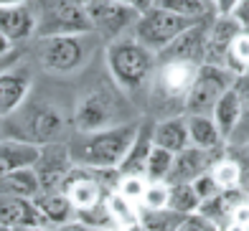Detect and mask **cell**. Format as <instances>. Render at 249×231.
I'll return each instance as SVG.
<instances>
[{"mask_svg":"<svg viewBox=\"0 0 249 231\" xmlns=\"http://www.w3.org/2000/svg\"><path fill=\"white\" fill-rule=\"evenodd\" d=\"M138 122L132 124H117L99 132H76L71 137L69 155L74 168L84 170H120L124 155L135 142L138 135Z\"/></svg>","mask_w":249,"mask_h":231,"instance_id":"obj_1","label":"cell"},{"mask_svg":"<svg viewBox=\"0 0 249 231\" xmlns=\"http://www.w3.org/2000/svg\"><path fill=\"white\" fill-rule=\"evenodd\" d=\"M107 66L117 87L127 91H138L153 76L155 53L140 46L135 38L132 41L117 38L107 46Z\"/></svg>","mask_w":249,"mask_h":231,"instance_id":"obj_2","label":"cell"},{"mask_svg":"<svg viewBox=\"0 0 249 231\" xmlns=\"http://www.w3.org/2000/svg\"><path fill=\"white\" fill-rule=\"evenodd\" d=\"M36 36H87L92 33L87 8L76 0H36Z\"/></svg>","mask_w":249,"mask_h":231,"instance_id":"obj_3","label":"cell"},{"mask_svg":"<svg viewBox=\"0 0 249 231\" xmlns=\"http://www.w3.org/2000/svg\"><path fill=\"white\" fill-rule=\"evenodd\" d=\"M196 23L198 20L168 13V10H163V8H150L148 13H142L138 18L132 33H135V41H138L140 46H145L148 51H153L158 56L165 46H171L186 28L196 26Z\"/></svg>","mask_w":249,"mask_h":231,"instance_id":"obj_4","label":"cell"},{"mask_svg":"<svg viewBox=\"0 0 249 231\" xmlns=\"http://www.w3.org/2000/svg\"><path fill=\"white\" fill-rule=\"evenodd\" d=\"M236 76L229 71L226 66H209V64H201L198 66V74H196V82L191 87L188 97H186V114H206L211 117L216 102L234 87Z\"/></svg>","mask_w":249,"mask_h":231,"instance_id":"obj_5","label":"cell"},{"mask_svg":"<svg viewBox=\"0 0 249 231\" xmlns=\"http://www.w3.org/2000/svg\"><path fill=\"white\" fill-rule=\"evenodd\" d=\"M76 132H99L107 127H117V102L107 89H92L79 97L74 109Z\"/></svg>","mask_w":249,"mask_h":231,"instance_id":"obj_6","label":"cell"},{"mask_svg":"<svg viewBox=\"0 0 249 231\" xmlns=\"http://www.w3.org/2000/svg\"><path fill=\"white\" fill-rule=\"evenodd\" d=\"M196 74H198V64L165 61V64L158 66V71H155L153 94L160 102H180V107H183L188 91L196 82Z\"/></svg>","mask_w":249,"mask_h":231,"instance_id":"obj_7","label":"cell"},{"mask_svg":"<svg viewBox=\"0 0 249 231\" xmlns=\"http://www.w3.org/2000/svg\"><path fill=\"white\" fill-rule=\"evenodd\" d=\"M64 127H66V122L59 109L38 105V107H31L23 112V124H20L16 140L43 147V145L59 142V137L64 135Z\"/></svg>","mask_w":249,"mask_h":231,"instance_id":"obj_8","label":"cell"},{"mask_svg":"<svg viewBox=\"0 0 249 231\" xmlns=\"http://www.w3.org/2000/svg\"><path fill=\"white\" fill-rule=\"evenodd\" d=\"M87 59L84 36H53L43 38L41 66L51 74H71Z\"/></svg>","mask_w":249,"mask_h":231,"instance_id":"obj_9","label":"cell"},{"mask_svg":"<svg viewBox=\"0 0 249 231\" xmlns=\"http://www.w3.org/2000/svg\"><path fill=\"white\" fill-rule=\"evenodd\" d=\"M87 16L92 23V31H97L99 36L109 41H117L120 33L135 28V23L140 18L127 3H109V0H92L87 5Z\"/></svg>","mask_w":249,"mask_h":231,"instance_id":"obj_10","label":"cell"},{"mask_svg":"<svg viewBox=\"0 0 249 231\" xmlns=\"http://www.w3.org/2000/svg\"><path fill=\"white\" fill-rule=\"evenodd\" d=\"M33 170H36L41 193L43 191H61L66 178H69L71 170H74L71 155H69V145H66V142L43 145Z\"/></svg>","mask_w":249,"mask_h":231,"instance_id":"obj_11","label":"cell"},{"mask_svg":"<svg viewBox=\"0 0 249 231\" xmlns=\"http://www.w3.org/2000/svg\"><path fill=\"white\" fill-rule=\"evenodd\" d=\"M61 191L66 193V198L71 201L76 213L92 211V209H97L99 203H105V198H107L105 188H102V180L97 178V173L94 170H84V168H74Z\"/></svg>","mask_w":249,"mask_h":231,"instance_id":"obj_12","label":"cell"},{"mask_svg":"<svg viewBox=\"0 0 249 231\" xmlns=\"http://www.w3.org/2000/svg\"><path fill=\"white\" fill-rule=\"evenodd\" d=\"M206 31H209V20L203 18L196 26L186 28L180 36L165 46V49L155 56L160 64L165 61H188V64H203V53H206Z\"/></svg>","mask_w":249,"mask_h":231,"instance_id":"obj_13","label":"cell"},{"mask_svg":"<svg viewBox=\"0 0 249 231\" xmlns=\"http://www.w3.org/2000/svg\"><path fill=\"white\" fill-rule=\"evenodd\" d=\"M242 33V26L231 16H213L206 31V53L203 64L209 66H226V53L231 49V41Z\"/></svg>","mask_w":249,"mask_h":231,"instance_id":"obj_14","label":"cell"},{"mask_svg":"<svg viewBox=\"0 0 249 231\" xmlns=\"http://www.w3.org/2000/svg\"><path fill=\"white\" fill-rule=\"evenodd\" d=\"M31 91V71L26 66H10L0 74V120L16 114Z\"/></svg>","mask_w":249,"mask_h":231,"instance_id":"obj_15","label":"cell"},{"mask_svg":"<svg viewBox=\"0 0 249 231\" xmlns=\"http://www.w3.org/2000/svg\"><path fill=\"white\" fill-rule=\"evenodd\" d=\"M216 153H206V150H198L194 145H188L186 150L173 158V168L171 176H168V186H176V183H194L196 178H201L203 173H209L211 165L216 163Z\"/></svg>","mask_w":249,"mask_h":231,"instance_id":"obj_16","label":"cell"},{"mask_svg":"<svg viewBox=\"0 0 249 231\" xmlns=\"http://www.w3.org/2000/svg\"><path fill=\"white\" fill-rule=\"evenodd\" d=\"M36 0L26 5H13V8H0V33L10 41V43H18V41H26L36 33Z\"/></svg>","mask_w":249,"mask_h":231,"instance_id":"obj_17","label":"cell"},{"mask_svg":"<svg viewBox=\"0 0 249 231\" xmlns=\"http://www.w3.org/2000/svg\"><path fill=\"white\" fill-rule=\"evenodd\" d=\"M0 224L8 229H49V221L28 198H0Z\"/></svg>","mask_w":249,"mask_h":231,"instance_id":"obj_18","label":"cell"},{"mask_svg":"<svg viewBox=\"0 0 249 231\" xmlns=\"http://www.w3.org/2000/svg\"><path fill=\"white\" fill-rule=\"evenodd\" d=\"M38 153L41 147L31 142L16 140V137H3L0 140V178L20 168H33L38 160Z\"/></svg>","mask_w":249,"mask_h":231,"instance_id":"obj_19","label":"cell"},{"mask_svg":"<svg viewBox=\"0 0 249 231\" xmlns=\"http://www.w3.org/2000/svg\"><path fill=\"white\" fill-rule=\"evenodd\" d=\"M247 201V195L242 193V188H234V191H219L213 198L203 201L198 206V213L203 218H209V221L216 226V229H224L229 224V218L234 216V211L239 209V206Z\"/></svg>","mask_w":249,"mask_h":231,"instance_id":"obj_20","label":"cell"},{"mask_svg":"<svg viewBox=\"0 0 249 231\" xmlns=\"http://www.w3.org/2000/svg\"><path fill=\"white\" fill-rule=\"evenodd\" d=\"M153 150V124L142 122L138 127V135H135V142L127 150L122 165H120V176H142L145 178V165H148V155Z\"/></svg>","mask_w":249,"mask_h":231,"instance_id":"obj_21","label":"cell"},{"mask_svg":"<svg viewBox=\"0 0 249 231\" xmlns=\"http://www.w3.org/2000/svg\"><path fill=\"white\" fill-rule=\"evenodd\" d=\"M153 145L163 147L173 155H178L180 150H186L191 145L186 117H165L158 124H153Z\"/></svg>","mask_w":249,"mask_h":231,"instance_id":"obj_22","label":"cell"},{"mask_svg":"<svg viewBox=\"0 0 249 231\" xmlns=\"http://www.w3.org/2000/svg\"><path fill=\"white\" fill-rule=\"evenodd\" d=\"M33 203L41 211V216L49 221V226H61V224H69L76 218L74 206L66 198L64 191H43L33 198Z\"/></svg>","mask_w":249,"mask_h":231,"instance_id":"obj_23","label":"cell"},{"mask_svg":"<svg viewBox=\"0 0 249 231\" xmlns=\"http://www.w3.org/2000/svg\"><path fill=\"white\" fill-rule=\"evenodd\" d=\"M186 124H188V140L194 147L206 150V153H219L221 150L224 137L211 117H206V114H186Z\"/></svg>","mask_w":249,"mask_h":231,"instance_id":"obj_24","label":"cell"},{"mask_svg":"<svg viewBox=\"0 0 249 231\" xmlns=\"http://www.w3.org/2000/svg\"><path fill=\"white\" fill-rule=\"evenodd\" d=\"M41 193L33 168H20L0 178V198H28L33 201Z\"/></svg>","mask_w":249,"mask_h":231,"instance_id":"obj_25","label":"cell"},{"mask_svg":"<svg viewBox=\"0 0 249 231\" xmlns=\"http://www.w3.org/2000/svg\"><path fill=\"white\" fill-rule=\"evenodd\" d=\"M239 114H242L239 94H236V89L231 87V89L216 102V107H213V112H211V120L216 122L219 132H221V137H224V142L234 135L236 124H239Z\"/></svg>","mask_w":249,"mask_h":231,"instance_id":"obj_26","label":"cell"},{"mask_svg":"<svg viewBox=\"0 0 249 231\" xmlns=\"http://www.w3.org/2000/svg\"><path fill=\"white\" fill-rule=\"evenodd\" d=\"M168 209L178 216H191V213H198V206L201 198L196 195L194 186L191 183H176V186H168Z\"/></svg>","mask_w":249,"mask_h":231,"instance_id":"obj_27","label":"cell"},{"mask_svg":"<svg viewBox=\"0 0 249 231\" xmlns=\"http://www.w3.org/2000/svg\"><path fill=\"white\" fill-rule=\"evenodd\" d=\"M209 173L213 183L219 186V191H234L242 186V163H236L231 158H219Z\"/></svg>","mask_w":249,"mask_h":231,"instance_id":"obj_28","label":"cell"},{"mask_svg":"<svg viewBox=\"0 0 249 231\" xmlns=\"http://www.w3.org/2000/svg\"><path fill=\"white\" fill-rule=\"evenodd\" d=\"M234 89H236V94H239L242 114H239V124H236L234 135L229 137V142L244 145V142H249V74L247 76H236Z\"/></svg>","mask_w":249,"mask_h":231,"instance_id":"obj_29","label":"cell"},{"mask_svg":"<svg viewBox=\"0 0 249 231\" xmlns=\"http://www.w3.org/2000/svg\"><path fill=\"white\" fill-rule=\"evenodd\" d=\"M105 206H107V213H109V218H112V224L132 226V224H138V218H140L138 206L130 203L127 198H122L117 191H112V193L107 195V198H105Z\"/></svg>","mask_w":249,"mask_h":231,"instance_id":"obj_30","label":"cell"},{"mask_svg":"<svg viewBox=\"0 0 249 231\" xmlns=\"http://www.w3.org/2000/svg\"><path fill=\"white\" fill-rule=\"evenodd\" d=\"M226 69L234 76H247L249 74V31H242L231 41V49L226 53Z\"/></svg>","mask_w":249,"mask_h":231,"instance_id":"obj_31","label":"cell"},{"mask_svg":"<svg viewBox=\"0 0 249 231\" xmlns=\"http://www.w3.org/2000/svg\"><path fill=\"white\" fill-rule=\"evenodd\" d=\"M183 218L186 216H178L171 209H160V211H140L138 224L142 231H178Z\"/></svg>","mask_w":249,"mask_h":231,"instance_id":"obj_32","label":"cell"},{"mask_svg":"<svg viewBox=\"0 0 249 231\" xmlns=\"http://www.w3.org/2000/svg\"><path fill=\"white\" fill-rule=\"evenodd\" d=\"M173 158H176L173 153L153 145L150 155H148V165H145V178L150 183H165L168 176H171V168H173Z\"/></svg>","mask_w":249,"mask_h":231,"instance_id":"obj_33","label":"cell"},{"mask_svg":"<svg viewBox=\"0 0 249 231\" xmlns=\"http://www.w3.org/2000/svg\"><path fill=\"white\" fill-rule=\"evenodd\" d=\"M155 8H163L168 13L183 16V18H191V20H203L209 16L206 0H155Z\"/></svg>","mask_w":249,"mask_h":231,"instance_id":"obj_34","label":"cell"},{"mask_svg":"<svg viewBox=\"0 0 249 231\" xmlns=\"http://www.w3.org/2000/svg\"><path fill=\"white\" fill-rule=\"evenodd\" d=\"M168 183H150L145 186V193L140 198V211H160L168 209Z\"/></svg>","mask_w":249,"mask_h":231,"instance_id":"obj_35","label":"cell"},{"mask_svg":"<svg viewBox=\"0 0 249 231\" xmlns=\"http://www.w3.org/2000/svg\"><path fill=\"white\" fill-rule=\"evenodd\" d=\"M145 186H148V178H142V176H120L115 191L122 195V198H127L130 203L140 206V198H142V193H145Z\"/></svg>","mask_w":249,"mask_h":231,"instance_id":"obj_36","label":"cell"},{"mask_svg":"<svg viewBox=\"0 0 249 231\" xmlns=\"http://www.w3.org/2000/svg\"><path fill=\"white\" fill-rule=\"evenodd\" d=\"M191 186H194V191H196V195L201 198V203H203V201H209V198H213V195L219 193V186L213 183L211 173H203V176L196 178L194 183H191Z\"/></svg>","mask_w":249,"mask_h":231,"instance_id":"obj_37","label":"cell"},{"mask_svg":"<svg viewBox=\"0 0 249 231\" xmlns=\"http://www.w3.org/2000/svg\"><path fill=\"white\" fill-rule=\"evenodd\" d=\"M178 231H219V229L213 226L209 218H203L201 213H191V216H186L183 221H180Z\"/></svg>","mask_w":249,"mask_h":231,"instance_id":"obj_38","label":"cell"},{"mask_svg":"<svg viewBox=\"0 0 249 231\" xmlns=\"http://www.w3.org/2000/svg\"><path fill=\"white\" fill-rule=\"evenodd\" d=\"M231 18L242 26V31H249V0H239V3H236Z\"/></svg>","mask_w":249,"mask_h":231,"instance_id":"obj_39","label":"cell"},{"mask_svg":"<svg viewBox=\"0 0 249 231\" xmlns=\"http://www.w3.org/2000/svg\"><path fill=\"white\" fill-rule=\"evenodd\" d=\"M236 3H239V0H209V5L213 8V13H216V16H231Z\"/></svg>","mask_w":249,"mask_h":231,"instance_id":"obj_40","label":"cell"},{"mask_svg":"<svg viewBox=\"0 0 249 231\" xmlns=\"http://www.w3.org/2000/svg\"><path fill=\"white\" fill-rule=\"evenodd\" d=\"M127 5H130L138 16H142V13H148L150 8H155V0H127Z\"/></svg>","mask_w":249,"mask_h":231,"instance_id":"obj_41","label":"cell"},{"mask_svg":"<svg viewBox=\"0 0 249 231\" xmlns=\"http://www.w3.org/2000/svg\"><path fill=\"white\" fill-rule=\"evenodd\" d=\"M53 231H94V229H89L87 224H82L79 218H74V221H69V224H61V226H56Z\"/></svg>","mask_w":249,"mask_h":231,"instance_id":"obj_42","label":"cell"},{"mask_svg":"<svg viewBox=\"0 0 249 231\" xmlns=\"http://www.w3.org/2000/svg\"><path fill=\"white\" fill-rule=\"evenodd\" d=\"M18 51H13V53H8L5 56V59H0V74H3L5 71V69H10V66H16V61H18Z\"/></svg>","mask_w":249,"mask_h":231,"instance_id":"obj_43","label":"cell"},{"mask_svg":"<svg viewBox=\"0 0 249 231\" xmlns=\"http://www.w3.org/2000/svg\"><path fill=\"white\" fill-rule=\"evenodd\" d=\"M8 53H13V43H10L3 33H0V59H5Z\"/></svg>","mask_w":249,"mask_h":231,"instance_id":"obj_44","label":"cell"},{"mask_svg":"<svg viewBox=\"0 0 249 231\" xmlns=\"http://www.w3.org/2000/svg\"><path fill=\"white\" fill-rule=\"evenodd\" d=\"M33 3V0H0V8H13V5H26Z\"/></svg>","mask_w":249,"mask_h":231,"instance_id":"obj_45","label":"cell"},{"mask_svg":"<svg viewBox=\"0 0 249 231\" xmlns=\"http://www.w3.org/2000/svg\"><path fill=\"white\" fill-rule=\"evenodd\" d=\"M221 231H249V226H242V224H236V221H229Z\"/></svg>","mask_w":249,"mask_h":231,"instance_id":"obj_46","label":"cell"},{"mask_svg":"<svg viewBox=\"0 0 249 231\" xmlns=\"http://www.w3.org/2000/svg\"><path fill=\"white\" fill-rule=\"evenodd\" d=\"M76 3H82V5H84V8H87V5H89V3H92V0H76Z\"/></svg>","mask_w":249,"mask_h":231,"instance_id":"obj_47","label":"cell"},{"mask_svg":"<svg viewBox=\"0 0 249 231\" xmlns=\"http://www.w3.org/2000/svg\"><path fill=\"white\" fill-rule=\"evenodd\" d=\"M0 231H13V229H8V226H3V224H0Z\"/></svg>","mask_w":249,"mask_h":231,"instance_id":"obj_48","label":"cell"},{"mask_svg":"<svg viewBox=\"0 0 249 231\" xmlns=\"http://www.w3.org/2000/svg\"><path fill=\"white\" fill-rule=\"evenodd\" d=\"M109 3H127V0H109Z\"/></svg>","mask_w":249,"mask_h":231,"instance_id":"obj_49","label":"cell"},{"mask_svg":"<svg viewBox=\"0 0 249 231\" xmlns=\"http://www.w3.org/2000/svg\"><path fill=\"white\" fill-rule=\"evenodd\" d=\"M0 140H3V130H0Z\"/></svg>","mask_w":249,"mask_h":231,"instance_id":"obj_50","label":"cell"},{"mask_svg":"<svg viewBox=\"0 0 249 231\" xmlns=\"http://www.w3.org/2000/svg\"><path fill=\"white\" fill-rule=\"evenodd\" d=\"M206 3H209V0H206Z\"/></svg>","mask_w":249,"mask_h":231,"instance_id":"obj_51","label":"cell"}]
</instances>
